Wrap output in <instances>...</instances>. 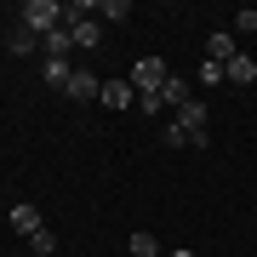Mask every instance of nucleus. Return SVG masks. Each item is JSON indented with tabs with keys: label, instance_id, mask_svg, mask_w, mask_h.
I'll use <instances>...</instances> for the list:
<instances>
[{
	"label": "nucleus",
	"instance_id": "2eb2a0df",
	"mask_svg": "<svg viewBox=\"0 0 257 257\" xmlns=\"http://www.w3.org/2000/svg\"><path fill=\"white\" fill-rule=\"evenodd\" d=\"M6 46H12V52H35V46H40V35H29V29L18 23V29L6 35Z\"/></svg>",
	"mask_w": 257,
	"mask_h": 257
},
{
	"label": "nucleus",
	"instance_id": "f3484780",
	"mask_svg": "<svg viewBox=\"0 0 257 257\" xmlns=\"http://www.w3.org/2000/svg\"><path fill=\"white\" fill-rule=\"evenodd\" d=\"M160 143H166V149H189V132L177 126V120H166V132H160Z\"/></svg>",
	"mask_w": 257,
	"mask_h": 257
},
{
	"label": "nucleus",
	"instance_id": "4468645a",
	"mask_svg": "<svg viewBox=\"0 0 257 257\" xmlns=\"http://www.w3.org/2000/svg\"><path fill=\"white\" fill-rule=\"evenodd\" d=\"M126 246H132V257H160V240L149 234V229H138V234L126 240Z\"/></svg>",
	"mask_w": 257,
	"mask_h": 257
},
{
	"label": "nucleus",
	"instance_id": "39448f33",
	"mask_svg": "<svg viewBox=\"0 0 257 257\" xmlns=\"http://www.w3.org/2000/svg\"><path fill=\"white\" fill-rule=\"evenodd\" d=\"M97 103H109V109H132V103H138V86H132V80H109Z\"/></svg>",
	"mask_w": 257,
	"mask_h": 257
},
{
	"label": "nucleus",
	"instance_id": "9b49d317",
	"mask_svg": "<svg viewBox=\"0 0 257 257\" xmlns=\"http://www.w3.org/2000/svg\"><path fill=\"white\" fill-rule=\"evenodd\" d=\"M40 52H46V57H69V52H74V35H69V23H63V29H52V35L40 40Z\"/></svg>",
	"mask_w": 257,
	"mask_h": 257
},
{
	"label": "nucleus",
	"instance_id": "f03ea898",
	"mask_svg": "<svg viewBox=\"0 0 257 257\" xmlns=\"http://www.w3.org/2000/svg\"><path fill=\"white\" fill-rule=\"evenodd\" d=\"M23 29L46 40L52 29H63V6H57V0H29V6H23Z\"/></svg>",
	"mask_w": 257,
	"mask_h": 257
},
{
	"label": "nucleus",
	"instance_id": "f8f14e48",
	"mask_svg": "<svg viewBox=\"0 0 257 257\" xmlns=\"http://www.w3.org/2000/svg\"><path fill=\"white\" fill-rule=\"evenodd\" d=\"M223 69H229V80H234V86H251V80H257V63H251L246 52H234V57H229Z\"/></svg>",
	"mask_w": 257,
	"mask_h": 257
},
{
	"label": "nucleus",
	"instance_id": "ddd939ff",
	"mask_svg": "<svg viewBox=\"0 0 257 257\" xmlns=\"http://www.w3.org/2000/svg\"><path fill=\"white\" fill-rule=\"evenodd\" d=\"M126 18H132L126 0H97V23H126Z\"/></svg>",
	"mask_w": 257,
	"mask_h": 257
},
{
	"label": "nucleus",
	"instance_id": "6e6552de",
	"mask_svg": "<svg viewBox=\"0 0 257 257\" xmlns=\"http://www.w3.org/2000/svg\"><path fill=\"white\" fill-rule=\"evenodd\" d=\"M206 57H211V63H229V57H234V35H229V29H211Z\"/></svg>",
	"mask_w": 257,
	"mask_h": 257
},
{
	"label": "nucleus",
	"instance_id": "6ab92c4d",
	"mask_svg": "<svg viewBox=\"0 0 257 257\" xmlns=\"http://www.w3.org/2000/svg\"><path fill=\"white\" fill-rule=\"evenodd\" d=\"M234 29L240 35H257V12H234Z\"/></svg>",
	"mask_w": 257,
	"mask_h": 257
},
{
	"label": "nucleus",
	"instance_id": "423d86ee",
	"mask_svg": "<svg viewBox=\"0 0 257 257\" xmlns=\"http://www.w3.org/2000/svg\"><path fill=\"white\" fill-rule=\"evenodd\" d=\"M69 35H74V46L92 52L97 40H103V23H97V18H74V23H69Z\"/></svg>",
	"mask_w": 257,
	"mask_h": 257
},
{
	"label": "nucleus",
	"instance_id": "dca6fc26",
	"mask_svg": "<svg viewBox=\"0 0 257 257\" xmlns=\"http://www.w3.org/2000/svg\"><path fill=\"white\" fill-rule=\"evenodd\" d=\"M29 251H35V257H52V251H57V234H52V229L29 234Z\"/></svg>",
	"mask_w": 257,
	"mask_h": 257
},
{
	"label": "nucleus",
	"instance_id": "9d476101",
	"mask_svg": "<svg viewBox=\"0 0 257 257\" xmlns=\"http://www.w3.org/2000/svg\"><path fill=\"white\" fill-rule=\"evenodd\" d=\"M12 229L29 240V234H40V229H46V223H40V211H35V206H12Z\"/></svg>",
	"mask_w": 257,
	"mask_h": 257
},
{
	"label": "nucleus",
	"instance_id": "f257e3e1",
	"mask_svg": "<svg viewBox=\"0 0 257 257\" xmlns=\"http://www.w3.org/2000/svg\"><path fill=\"white\" fill-rule=\"evenodd\" d=\"M177 126L189 132V149H211V103H200V97H189L183 109L172 114Z\"/></svg>",
	"mask_w": 257,
	"mask_h": 257
},
{
	"label": "nucleus",
	"instance_id": "a211bd4d",
	"mask_svg": "<svg viewBox=\"0 0 257 257\" xmlns=\"http://www.w3.org/2000/svg\"><path fill=\"white\" fill-rule=\"evenodd\" d=\"M223 80H229V69H223V63H211V57H206V63H200V86H223Z\"/></svg>",
	"mask_w": 257,
	"mask_h": 257
},
{
	"label": "nucleus",
	"instance_id": "1a4fd4ad",
	"mask_svg": "<svg viewBox=\"0 0 257 257\" xmlns=\"http://www.w3.org/2000/svg\"><path fill=\"white\" fill-rule=\"evenodd\" d=\"M183 103H189V80H183V74H172V80L160 86V109H183Z\"/></svg>",
	"mask_w": 257,
	"mask_h": 257
},
{
	"label": "nucleus",
	"instance_id": "0eeeda50",
	"mask_svg": "<svg viewBox=\"0 0 257 257\" xmlns=\"http://www.w3.org/2000/svg\"><path fill=\"white\" fill-rule=\"evenodd\" d=\"M40 74H46V86H57V92H69V57H40Z\"/></svg>",
	"mask_w": 257,
	"mask_h": 257
},
{
	"label": "nucleus",
	"instance_id": "20e7f679",
	"mask_svg": "<svg viewBox=\"0 0 257 257\" xmlns=\"http://www.w3.org/2000/svg\"><path fill=\"white\" fill-rule=\"evenodd\" d=\"M69 97H74V103H92V97H103V80L86 74V69H74V74H69Z\"/></svg>",
	"mask_w": 257,
	"mask_h": 257
},
{
	"label": "nucleus",
	"instance_id": "7ed1b4c3",
	"mask_svg": "<svg viewBox=\"0 0 257 257\" xmlns=\"http://www.w3.org/2000/svg\"><path fill=\"white\" fill-rule=\"evenodd\" d=\"M166 80H172V69H166L160 57H138V63H132V86H138V92H160Z\"/></svg>",
	"mask_w": 257,
	"mask_h": 257
}]
</instances>
